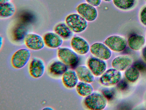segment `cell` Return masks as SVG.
Returning a JSON list of instances; mask_svg holds the SVG:
<instances>
[{
    "label": "cell",
    "mask_w": 146,
    "mask_h": 110,
    "mask_svg": "<svg viewBox=\"0 0 146 110\" xmlns=\"http://www.w3.org/2000/svg\"><path fill=\"white\" fill-rule=\"evenodd\" d=\"M84 103L89 109L102 110L106 107L107 100L102 93L94 92L86 97Z\"/></svg>",
    "instance_id": "1"
},
{
    "label": "cell",
    "mask_w": 146,
    "mask_h": 110,
    "mask_svg": "<svg viewBox=\"0 0 146 110\" xmlns=\"http://www.w3.org/2000/svg\"><path fill=\"white\" fill-rule=\"evenodd\" d=\"M31 56V53L29 49L25 48L20 49L12 55L11 60V65L16 69H21L28 63Z\"/></svg>",
    "instance_id": "2"
},
{
    "label": "cell",
    "mask_w": 146,
    "mask_h": 110,
    "mask_svg": "<svg viewBox=\"0 0 146 110\" xmlns=\"http://www.w3.org/2000/svg\"><path fill=\"white\" fill-rule=\"evenodd\" d=\"M65 23L72 32L80 33L84 31L88 26V22L79 14L72 13L68 15Z\"/></svg>",
    "instance_id": "3"
},
{
    "label": "cell",
    "mask_w": 146,
    "mask_h": 110,
    "mask_svg": "<svg viewBox=\"0 0 146 110\" xmlns=\"http://www.w3.org/2000/svg\"><path fill=\"white\" fill-rule=\"evenodd\" d=\"M57 55L60 60L67 66H74L78 61L79 57L77 54L68 48H59Z\"/></svg>",
    "instance_id": "4"
},
{
    "label": "cell",
    "mask_w": 146,
    "mask_h": 110,
    "mask_svg": "<svg viewBox=\"0 0 146 110\" xmlns=\"http://www.w3.org/2000/svg\"><path fill=\"white\" fill-rule=\"evenodd\" d=\"M45 70V64L43 60L38 57H34L30 61L28 66L29 72L31 76L38 78L44 74Z\"/></svg>",
    "instance_id": "5"
},
{
    "label": "cell",
    "mask_w": 146,
    "mask_h": 110,
    "mask_svg": "<svg viewBox=\"0 0 146 110\" xmlns=\"http://www.w3.org/2000/svg\"><path fill=\"white\" fill-rule=\"evenodd\" d=\"M121 74L119 71L110 68L106 71L100 79V83L105 86H110L117 84L120 80Z\"/></svg>",
    "instance_id": "6"
},
{
    "label": "cell",
    "mask_w": 146,
    "mask_h": 110,
    "mask_svg": "<svg viewBox=\"0 0 146 110\" xmlns=\"http://www.w3.org/2000/svg\"><path fill=\"white\" fill-rule=\"evenodd\" d=\"M25 45L29 49L33 50H40L45 46L43 37L34 33L27 34L24 39Z\"/></svg>",
    "instance_id": "7"
},
{
    "label": "cell",
    "mask_w": 146,
    "mask_h": 110,
    "mask_svg": "<svg viewBox=\"0 0 146 110\" xmlns=\"http://www.w3.org/2000/svg\"><path fill=\"white\" fill-rule=\"evenodd\" d=\"M104 43L110 50L115 52L123 51L127 45L125 40L117 35H112L108 37L105 40Z\"/></svg>",
    "instance_id": "8"
},
{
    "label": "cell",
    "mask_w": 146,
    "mask_h": 110,
    "mask_svg": "<svg viewBox=\"0 0 146 110\" xmlns=\"http://www.w3.org/2000/svg\"><path fill=\"white\" fill-rule=\"evenodd\" d=\"M78 13L88 21H94L98 16V11L95 7L87 3L79 4L76 8Z\"/></svg>",
    "instance_id": "9"
},
{
    "label": "cell",
    "mask_w": 146,
    "mask_h": 110,
    "mask_svg": "<svg viewBox=\"0 0 146 110\" xmlns=\"http://www.w3.org/2000/svg\"><path fill=\"white\" fill-rule=\"evenodd\" d=\"M90 49L91 53L95 56L104 60L109 59L111 55L110 49L102 43H94L90 46Z\"/></svg>",
    "instance_id": "10"
},
{
    "label": "cell",
    "mask_w": 146,
    "mask_h": 110,
    "mask_svg": "<svg viewBox=\"0 0 146 110\" xmlns=\"http://www.w3.org/2000/svg\"><path fill=\"white\" fill-rule=\"evenodd\" d=\"M87 65L94 75H102L106 71V65L104 60L94 57H90L88 60Z\"/></svg>",
    "instance_id": "11"
},
{
    "label": "cell",
    "mask_w": 146,
    "mask_h": 110,
    "mask_svg": "<svg viewBox=\"0 0 146 110\" xmlns=\"http://www.w3.org/2000/svg\"><path fill=\"white\" fill-rule=\"evenodd\" d=\"M71 45L74 50L80 55L86 54L90 49L87 42L83 38L77 36H74L72 38Z\"/></svg>",
    "instance_id": "12"
},
{
    "label": "cell",
    "mask_w": 146,
    "mask_h": 110,
    "mask_svg": "<svg viewBox=\"0 0 146 110\" xmlns=\"http://www.w3.org/2000/svg\"><path fill=\"white\" fill-rule=\"evenodd\" d=\"M43 38L45 45L50 48H58L63 43V39L54 32L46 33Z\"/></svg>",
    "instance_id": "13"
},
{
    "label": "cell",
    "mask_w": 146,
    "mask_h": 110,
    "mask_svg": "<svg viewBox=\"0 0 146 110\" xmlns=\"http://www.w3.org/2000/svg\"><path fill=\"white\" fill-rule=\"evenodd\" d=\"M67 65L60 60L53 61L47 68L48 74L53 77H57L62 75L67 71Z\"/></svg>",
    "instance_id": "14"
},
{
    "label": "cell",
    "mask_w": 146,
    "mask_h": 110,
    "mask_svg": "<svg viewBox=\"0 0 146 110\" xmlns=\"http://www.w3.org/2000/svg\"><path fill=\"white\" fill-rule=\"evenodd\" d=\"M132 63V60L129 56L121 55L115 58L112 62L113 68L119 70L123 71L126 69Z\"/></svg>",
    "instance_id": "15"
},
{
    "label": "cell",
    "mask_w": 146,
    "mask_h": 110,
    "mask_svg": "<svg viewBox=\"0 0 146 110\" xmlns=\"http://www.w3.org/2000/svg\"><path fill=\"white\" fill-rule=\"evenodd\" d=\"M78 78L81 81L91 83L94 80V77L90 70L85 66H80L75 70Z\"/></svg>",
    "instance_id": "16"
},
{
    "label": "cell",
    "mask_w": 146,
    "mask_h": 110,
    "mask_svg": "<svg viewBox=\"0 0 146 110\" xmlns=\"http://www.w3.org/2000/svg\"><path fill=\"white\" fill-rule=\"evenodd\" d=\"M78 78L75 71L71 70H67L62 75V81L66 88H72L77 84Z\"/></svg>",
    "instance_id": "17"
},
{
    "label": "cell",
    "mask_w": 146,
    "mask_h": 110,
    "mask_svg": "<svg viewBox=\"0 0 146 110\" xmlns=\"http://www.w3.org/2000/svg\"><path fill=\"white\" fill-rule=\"evenodd\" d=\"M54 30V32L63 39H68L72 34V31L66 23L64 22L57 23L55 26Z\"/></svg>",
    "instance_id": "18"
},
{
    "label": "cell",
    "mask_w": 146,
    "mask_h": 110,
    "mask_svg": "<svg viewBox=\"0 0 146 110\" xmlns=\"http://www.w3.org/2000/svg\"><path fill=\"white\" fill-rule=\"evenodd\" d=\"M128 44L132 49L138 50L141 49L145 43V38L143 36L134 34L131 36L128 40Z\"/></svg>",
    "instance_id": "19"
},
{
    "label": "cell",
    "mask_w": 146,
    "mask_h": 110,
    "mask_svg": "<svg viewBox=\"0 0 146 110\" xmlns=\"http://www.w3.org/2000/svg\"><path fill=\"white\" fill-rule=\"evenodd\" d=\"M15 11L14 5L9 2L0 3V17L5 19L12 16Z\"/></svg>",
    "instance_id": "20"
},
{
    "label": "cell",
    "mask_w": 146,
    "mask_h": 110,
    "mask_svg": "<svg viewBox=\"0 0 146 110\" xmlns=\"http://www.w3.org/2000/svg\"><path fill=\"white\" fill-rule=\"evenodd\" d=\"M78 93L82 97H87L93 91V88L90 83L81 82L77 84L76 87Z\"/></svg>",
    "instance_id": "21"
},
{
    "label": "cell",
    "mask_w": 146,
    "mask_h": 110,
    "mask_svg": "<svg viewBox=\"0 0 146 110\" xmlns=\"http://www.w3.org/2000/svg\"><path fill=\"white\" fill-rule=\"evenodd\" d=\"M114 5L118 9L124 10L131 9L135 5L136 0H113Z\"/></svg>",
    "instance_id": "22"
},
{
    "label": "cell",
    "mask_w": 146,
    "mask_h": 110,
    "mask_svg": "<svg viewBox=\"0 0 146 110\" xmlns=\"http://www.w3.org/2000/svg\"><path fill=\"white\" fill-rule=\"evenodd\" d=\"M125 75L126 78L130 82H134L139 78V71L134 66H131L126 69Z\"/></svg>",
    "instance_id": "23"
},
{
    "label": "cell",
    "mask_w": 146,
    "mask_h": 110,
    "mask_svg": "<svg viewBox=\"0 0 146 110\" xmlns=\"http://www.w3.org/2000/svg\"><path fill=\"white\" fill-rule=\"evenodd\" d=\"M133 66L139 71L144 72L146 71V64L144 62L138 60L134 62Z\"/></svg>",
    "instance_id": "24"
},
{
    "label": "cell",
    "mask_w": 146,
    "mask_h": 110,
    "mask_svg": "<svg viewBox=\"0 0 146 110\" xmlns=\"http://www.w3.org/2000/svg\"><path fill=\"white\" fill-rule=\"evenodd\" d=\"M102 93L106 98L107 100H109L112 99L114 95V92L111 90L106 89L103 90Z\"/></svg>",
    "instance_id": "25"
},
{
    "label": "cell",
    "mask_w": 146,
    "mask_h": 110,
    "mask_svg": "<svg viewBox=\"0 0 146 110\" xmlns=\"http://www.w3.org/2000/svg\"><path fill=\"white\" fill-rule=\"evenodd\" d=\"M139 17L141 22L146 26V6L143 7L141 10Z\"/></svg>",
    "instance_id": "26"
},
{
    "label": "cell",
    "mask_w": 146,
    "mask_h": 110,
    "mask_svg": "<svg viewBox=\"0 0 146 110\" xmlns=\"http://www.w3.org/2000/svg\"><path fill=\"white\" fill-rule=\"evenodd\" d=\"M128 84L127 81L125 79H122L117 83V87L119 90L123 91L126 89Z\"/></svg>",
    "instance_id": "27"
},
{
    "label": "cell",
    "mask_w": 146,
    "mask_h": 110,
    "mask_svg": "<svg viewBox=\"0 0 146 110\" xmlns=\"http://www.w3.org/2000/svg\"><path fill=\"white\" fill-rule=\"evenodd\" d=\"M88 4L97 7L100 4L102 0H86Z\"/></svg>",
    "instance_id": "28"
},
{
    "label": "cell",
    "mask_w": 146,
    "mask_h": 110,
    "mask_svg": "<svg viewBox=\"0 0 146 110\" xmlns=\"http://www.w3.org/2000/svg\"><path fill=\"white\" fill-rule=\"evenodd\" d=\"M142 54L144 59L146 60V47L142 50Z\"/></svg>",
    "instance_id": "29"
},
{
    "label": "cell",
    "mask_w": 146,
    "mask_h": 110,
    "mask_svg": "<svg viewBox=\"0 0 146 110\" xmlns=\"http://www.w3.org/2000/svg\"><path fill=\"white\" fill-rule=\"evenodd\" d=\"M42 109V110H43V109L48 110H48H53V109L51 107H44Z\"/></svg>",
    "instance_id": "30"
},
{
    "label": "cell",
    "mask_w": 146,
    "mask_h": 110,
    "mask_svg": "<svg viewBox=\"0 0 146 110\" xmlns=\"http://www.w3.org/2000/svg\"><path fill=\"white\" fill-rule=\"evenodd\" d=\"M11 0H0V3H5L9 2Z\"/></svg>",
    "instance_id": "31"
},
{
    "label": "cell",
    "mask_w": 146,
    "mask_h": 110,
    "mask_svg": "<svg viewBox=\"0 0 146 110\" xmlns=\"http://www.w3.org/2000/svg\"><path fill=\"white\" fill-rule=\"evenodd\" d=\"M3 43V39L1 37V36H0V48H1V46L2 45V44Z\"/></svg>",
    "instance_id": "32"
},
{
    "label": "cell",
    "mask_w": 146,
    "mask_h": 110,
    "mask_svg": "<svg viewBox=\"0 0 146 110\" xmlns=\"http://www.w3.org/2000/svg\"><path fill=\"white\" fill-rule=\"evenodd\" d=\"M106 2H110L112 1V0H103Z\"/></svg>",
    "instance_id": "33"
},
{
    "label": "cell",
    "mask_w": 146,
    "mask_h": 110,
    "mask_svg": "<svg viewBox=\"0 0 146 110\" xmlns=\"http://www.w3.org/2000/svg\"><path fill=\"white\" fill-rule=\"evenodd\" d=\"M146 1V0H145Z\"/></svg>",
    "instance_id": "34"
}]
</instances>
